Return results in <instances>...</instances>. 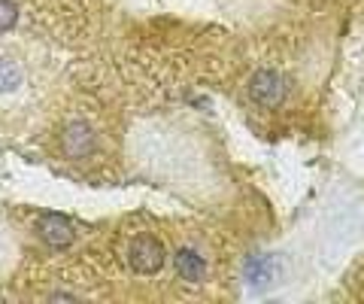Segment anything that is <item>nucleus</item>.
Returning <instances> with one entry per match:
<instances>
[{
  "instance_id": "obj_1",
  "label": "nucleus",
  "mask_w": 364,
  "mask_h": 304,
  "mask_svg": "<svg viewBox=\"0 0 364 304\" xmlns=\"http://www.w3.org/2000/svg\"><path fill=\"white\" fill-rule=\"evenodd\" d=\"M46 98V64L28 43L0 40V125L18 128Z\"/></svg>"
},
{
  "instance_id": "obj_2",
  "label": "nucleus",
  "mask_w": 364,
  "mask_h": 304,
  "mask_svg": "<svg viewBox=\"0 0 364 304\" xmlns=\"http://www.w3.org/2000/svg\"><path fill=\"white\" fill-rule=\"evenodd\" d=\"M128 265L136 274H158L164 268V246L152 234H140L134 238L131 250H128Z\"/></svg>"
},
{
  "instance_id": "obj_3",
  "label": "nucleus",
  "mask_w": 364,
  "mask_h": 304,
  "mask_svg": "<svg viewBox=\"0 0 364 304\" xmlns=\"http://www.w3.org/2000/svg\"><path fill=\"white\" fill-rule=\"evenodd\" d=\"M286 92H289V83L277 70H258L252 76V83H249V95L261 107H279Z\"/></svg>"
},
{
  "instance_id": "obj_4",
  "label": "nucleus",
  "mask_w": 364,
  "mask_h": 304,
  "mask_svg": "<svg viewBox=\"0 0 364 304\" xmlns=\"http://www.w3.org/2000/svg\"><path fill=\"white\" fill-rule=\"evenodd\" d=\"M40 238L52 246V250H61V246L73 243V225L64 216H43L40 219Z\"/></svg>"
},
{
  "instance_id": "obj_5",
  "label": "nucleus",
  "mask_w": 364,
  "mask_h": 304,
  "mask_svg": "<svg viewBox=\"0 0 364 304\" xmlns=\"http://www.w3.org/2000/svg\"><path fill=\"white\" fill-rule=\"evenodd\" d=\"M176 274L186 280V283H203L207 280V258H203L198 250H179L176 256Z\"/></svg>"
},
{
  "instance_id": "obj_6",
  "label": "nucleus",
  "mask_w": 364,
  "mask_h": 304,
  "mask_svg": "<svg viewBox=\"0 0 364 304\" xmlns=\"http://www.w3.org/2000/svg\"><path fill=\"white\" fill-rule=\"evenodd\" d=\"M91 131H88V125L85 122H70V125L64 128V134H61V150L70 155V159H82V155L91 150Z\"/></svg>"
}]
</instances>
